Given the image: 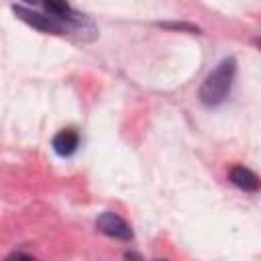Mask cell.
<instances>
[{
	"label": "cell",
	"instance_id": "6",
	"mask_svg": "<svg viewBox=\"0 0 261 261\" xmlns=\"http://www.w3.org/2000/svg\"><path fill=\"white\" fill-rule=\"evenodd\" d=\"M43 6L47 8V12H51L53 16H57L59 20L65 22H75V12L71 10V6L67 4V0H43Z\"/></svg>",
	"mask_w": 261,
	"mask_h": 261
},
{
	"label": "cell",
	"instance_id": "2",
	"mask_svg": "<svg viewBox=\"0 0 261 261\" xmlns=\"http://www.w3.org/2000/svg\"><path fill=\"white\" fill-rule=\"evenodd\" d=\"M12 12L16 14V18H20L22 22L31 24L33 29L37 31H43V33H51V35H63L67 27H63V22L57 18V16H45L41 12H35L31 8H24V6H12Z\"/></svg>",
	"mask_w": 261,
	"mask_h": 261
},
{
	"label": "cell",
	"instance_id": "3",
	"mask_svg": "<svg viewBox=\"0 0 261 261\" xmlns=\"http://www.w3.org/2000/svg\"><path fill=\"white\" fill-rule=\"evenodd\" d=\"M96 228L102 234L112 237L116 241H124V243L133 241V228H130V224L122 216H118L114 212H102L96 218Z\"/></svg>",
	"mask_w": 261,
	"mask_h": 261
},
{
	"label": "cell",
	"instance_id": "5",
	"mask_svg": "<svg viewBox=\"0 0 261 261\" xmlns=\"http://www.w3.org/2000/svg\"><path fill=\"white\" fill-rule=\"evenodd\" d=\"M80 145V137L73 128H63L53 137V151L61 157H69L77 151Z\"/></svg>",
	"mask_w": 261,
	"mask_h": 261
},
{
	"label": "cell",
	"instance_id": "8",
	"mask_svg": "<svg viewBox=\"0 0 261 261\" xmlns=\"http://www.w3.org/2000/svg\"><path fill=\"white\" fill-rule=\"evenodd\" d=\"M24 2H27V4H37L39 0H24Z\"/></svg>",
	"mask_w": 261,
	"mask_h": 261
},
{
	"label": "cell",
	"instance_id": "4",
	"mask_svg": "<svg viewBox=\"0 0 261 261\" xmlns=\"http://www.w3.org/2000/svg\"><path fill=\"white\" fill-rule=\"evenodd\" d=\"M228 179H230L237 188H241V190H245V192L255 194V192L259 190V177H257V173H253V171H251L249 167H245V165H232L230 171H228Z\"/></svg>",
	"mask_w": 261,
	"mask_h": 261
},
{
	"label": "cell",
	"instance_id": "1",
	"mask_svg": "<svg viewBox=\"0 0 261 261\" xmlns=\"http://www.w3.org/2000/svg\"><path fill=\"white\" fill-rule=\"evenodd\" d=\"M234 73H237V59L234 57H224L202 82L200 90H198V98L204 106H218L222 104L232 88L234 82Z\"/></svg>",
	"mask_w": 261,
	"mask_h": 261
},
{
	"label": "cell",
	"instance_id": "7",
	"mask_svg": "<svg viewBox=\"0 0 261 261\" xmlns=\"http://www.w3.org/2000/svg\"><path fill=\"white\" fill-rule=\"evenodd\" d=\"M161 27H165V29H175V31H188V33H200V29L198 27H194V24H188V22H159Z\"/></svg>",
	"mask_w": 261,
	"mask_h": 261
}]
</instances>
